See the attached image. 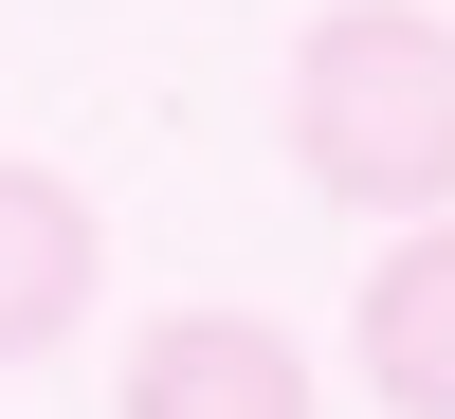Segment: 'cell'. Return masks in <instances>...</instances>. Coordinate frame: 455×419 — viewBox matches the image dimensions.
<instances>
[{
    "instance_id": "1",
    "label": "cell",
    "mask_w": 455,
    "mask_h": 419,
    "mask_svg": "<svg viewBox=\"0 0 455 419\" xmlns=\"http://www.w3.org/2000/svg\"><path fill=\"white\" fill-rule=\"evenodd\" d=\"M291 165L347 219H437L455 201V19L437 0H328L291 36Z\"/></svg>"
},
{
    "instance_id": "2",
    "label": "cell",
    "mask_w": 455,
    "mask_h": 419,
    "mask_svg": "<svg viewBox=\"0 0 455 419\" xmlns=\"http://www.w3.org/2000/svg\"><path fill=\"white\" fill-rule=\"evenodd\" d=\"M109 419H310V347L274 310H146L109 365Z\"/></svg>"
},
{
    "instance_id": "3",
    "label": "cell",
    "mask_w": 455,
    "mask_h": 419,
    "mask_svg": "<svg viewBox=\"0 0 455 419\" xmlns=\"http://www.w3.org/2000/svg\"><path fill=\"white\" fill-rule=\"evenodd\" d=\"M92 274H109V219L73 201L55 165H19L0 146V365H36L73 310H92Z\"/></svg>"
},
{
    "instance_id": "4",
    "label": "cell",
    "mask_w": 455,
    "mask_h": 419,
    "mask_svg": "<svg viewBox=\"0 0 455 419\" xmlns=\"http://www.w3.org/2000/svg\"><path fill=\"white\" fill-rule=\"evenodd\" d=\"M364 401L383 419H455V201L401 219V255L364 274Z\"/></svg>"
}]
</instances>
